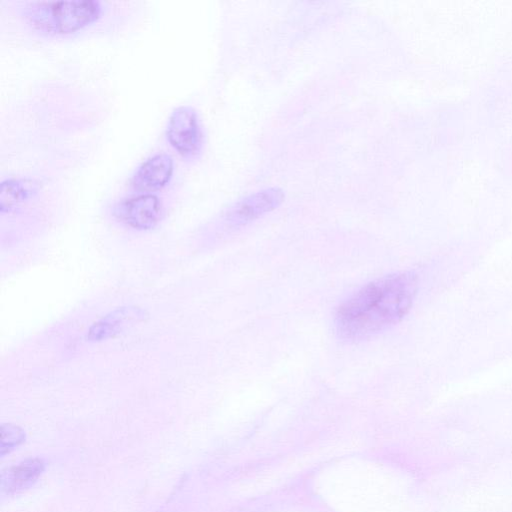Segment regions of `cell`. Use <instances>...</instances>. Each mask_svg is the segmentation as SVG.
Wrapping results in <instances>:
<instances>
[{
    "label": "cell",
    "mask_w": 512,
    "mask_h": 512,
    "mask_svg": "<svg viewBox=\"0 0 512 512\" xmlns=\"http://www.w3.org/2000/svg\"><path fill=\"white\" fill-rule=\"evenodd\" d=\"M418 288L412 271L370 281L344 300L335 313L338 335L347 341L373 337L397 324L409 312Z\"/></svg>",
    "instance_id": "1"
},
{
    "label": "cell",
    "mask_w": 512,
    "mask_h": 512,
    "mask_svg": "<svg viewBox=\"0 0 512 512\" xmlns=\"http://www.w3.org/2000/svg\"><path fill=\"white\" fill-rule=\"evenodd\" d=\"M103 3L83 1H27L20 3L18 13L32 30L46 36H67L97 22Z\"/></svg>",
    "instance_id": "2"
},
{
    "label": "cell",
    "mask_w": 512,
    "mask_h": 512,
    "mask_svg": "<svg viewBox=\"0 0 512 512\" xmlns=\"http://www.w3.org/2000/svg\"><path fill=\"white\" fill-rule=\"evenodd\" d=\"M166 137L184 160L192 162L199 159L203 153L205 136L198 112L188 105L175 108L168 118Z\"/></svg>",
    "instance_id": "3"
},
{
    "label": "cell",
    "mask_w": 512,
    "mask_h": 512,
    "mask_svg": "<svg viewBox=\"0 0 512 512\" xmlns=\"http://www.w3.org/2000/svg\"><path fill=\"white\" fill-rule=\"evenodd\" d=\"M284 198L283 190L276 186L254 191L231 204L223 212L221 222L229 230L245 227L278 208Z\"/></svg>",
    "instance_id": "4"
},
{
    "label": "cell",
    "mask_w": 512,
    "mask_h": 512,
    "mask_svg": "<svg viewBox=\"0 0 512 512\" xmlns=\"http://www.w3.org/2000/svg\"><path fill=\"white\" fill-rule=\"evenodd\" d=\"M114 216L127 226L137 230L155 227L162 216V204L152 193H140L117 202Z\"/></svg>",
    "instance_id": "5"
},
{
    "label": "cell",
    "mask_w": 512,
    "mask_h": 512,
    "mask_svg": "<svg viewBox=\"0 0 512 512\" xmlns=\"http://www.w3.org/2000/svg\"><path fill=\"white\" fill-rule=\"evenodd\" d=\"M173 172V158L167 153H157L136 169L130 179V186L142 193L157 191L169 183Z\"/></svg>",
    "instance_id": "6"
},
{
    "label": "cell",
    "mask_w": 512,
    "mask_h": 512,
    "mask_svg": "<svg viewBox=\"0 0 512 512\" xmlns=\"http://www.w3.org/2000/svg\"><path fill=\"white\" fill-rule=\"evenodd\" d=\"M146 317V311L137 306L116 308L89 328L87 340L90 342L107 340L145 320Z\"/></svg>",
    "instance_id": "7"
},
{
    "label": "cell",
    "mask_w": 512,
    "mask_h": 512,
    "mask_svg": "<svg viewBox=\"0 0 512 512\" xmlns=\"http://www.w3.org/2000/svg\"><path fill=\"white\" fill-rule=\"evenodd\" d=\"M45 463L40 458H28L1 473V491L15 494L31 487L41 476Z\"/></svg>",
    "instance_id": "8"
},
{
    "label": "cell",
    "mask_w": 512,
    "mask_h": 512,
    "mask_svg": "<svg viewBox=\"0 0 512 512\" xmlns=\"http://www.w3.org/2000/svg\"><path fill=\"white\" fill-rule=\"evenodd\" d=\"M38 191L34 181L28 179H6L1 183L0 211L10 213L32 199Z\"/></svg>",
    "instance_id": "9"
},
{
    "label": "cell",
    "mask_w": 512,
    "mask_h": 512,
    "mask_svg": "<svg viewBox=\"0 0 512 512\" xmlns=\"http://www.w3.org/2000/svg\"><path fill=\"white\" fill-rule=\"evenodd\" d=\"M25 439L24 431L14 424L1 425L0 455L3 457L15 447L19 446Z\"/></svg>",
    "instance_id": "10"
}]
</instances>
